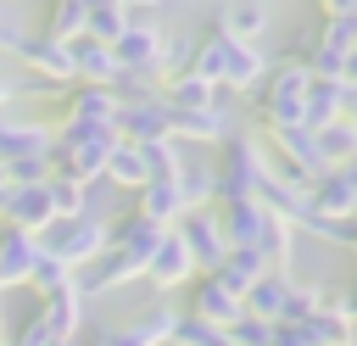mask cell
I'll list each match as a JSON object with an SVG mask.
<instances>
[{
    "label": "cell",
    "mask_w": 357,
    "mask_h": 346,
    "mask_svg": "<svg viewBox=\"0 0 357 346\" xmlns=\"http://www.w3.org/2000/svg\"><path fill=\"white\" fill-rule=\"evenodd\" d=\"M190 73L218 84V89H257L262 73H268V56L257 45H240L229 39L223 28H212L206 39H195V56H190Z\"/></svg>",
    "instance_id": "1"
},
{
    "label": "cell",
    "mask_w": 357,
    "mask_h": 346,
    "mask_svg": "<svg viewBox=\"0 0 357 346\" xmlns=\"http://www.w3.org/2000/svg\"><path fill=\"white\" fill-rule=\"evenodd\" d=\"M117 145L112 123H56L50 128V173H67L78 184H95L106 173V156Z\"/></svg>",
    "instance_id": "2"
},
{
    "label": "cell",
    "mask_w": 357,
    "mask_h": 346,
    "mask_svg": "<svg viewBox=\"0 0 357 346\" xmlns=\"http://www.w3.org/2000/svg\"><path fill=\"white\" fill-rule=\"evenodd\" d=\"M273 156L257 134H229L223 140V162L212 167V206L218 201H257L262 179H268Z\"/></svg>",
    "instance_id": "3"
},
{
    "label": "cell",
    "mask_w": 357,
    "mask_h": 346,
    "mask_svg": "<svg viewBox=\"0 0 357 346\" xmlns=\"http://www.w3.org/2000/svg\"><path fill=\"white\" fill-rule=\"evenodd\" d=\"M78 335H84V296L78 285H67V290L39 296V307L17 324L6 346H78Z\"/></svg>",
    "instance_id": "4"
},
{
    "label": "cell",
    "mask_w": 357,
    "mask_h": 346,
    "mask_svg": "<svg viewBox=\"0 0 357 346\" xmlns=\"http://www.w3.org/2000/svg\"><path fill=\"white\" fill-rule=\"evenodd\" d=\"M307 84H312V73L301 61H290V56L273 61L262 73V84H257V117H262V128H301Z\"/></svg>",
    "instance_id": "5"
},
{
    "label": "cell",
    "mask_w": 357,
    "mask_h": 346,
    "mask_svg": "<svg viewBox=\"0 0 357 346\" xmlns=\"http://www.w3.org/2000/svg\"><path fill=\"white\" fill-rule=\"evenodd\" d=\"M39 251H50V257L67 262V268H89V262L106 251V223L89 218V212H78V218H56V223L39 234Z\"/></svg>",
    "instance_id": "6"
},
{
    "label": "cell",
    "mask_w": 357,
    "mask_h": 346,
    "mask_svg": "<svg viewBox=\"0 0 357 346\" xmlns=\"http://www.w3.org/2000/svg\"><path fill=\"white\" fill-rule=\"evenodd\" d=\"M268 156H273L284 173H296L301 184H312V179L329 173V162H324L312 128H268Z\"/></svg>",
    "instance_id": "7"
},
{
    "label": "cell",
    "mask_w": 357,
    "mask_h": 346,
    "mask_svg": "<svg viewBox=\"0 0 357 346\" xmlns=\"http://www.w3.org/2000/svg\"><path fill=\"white\" fill-rule=\"evenodd\" d=\"M173 229H178L195 273H218V262L229 257V240H223V229H218V212H212V206H195V212H184Z\"/></svg>",
    "instance_id": "8"
},
{
    "label": "cell",
    "mask_w": 357,
    "mask_h": 346,
    "mask_svg": "<svg viewBox=\"0 0 357 346\" xmlns=\"http://www.w3.org/2000/svg\"><path fill=\"white\" fill-rule=\"evenodd\" d=\"M162 28L151 22H128L117 39H112V56H117V73H134V78H162Z\"/></svg>",
    "instance_id": "9"
},
{
    "label": "cell",
    "mask_w": 357,
    "mask_h": 346,
    "mask_svg": "<svg viewBox=\"0 0 357 346\" xmlns=\"http://www.w3.org/2000/svg\"><path fill=\"white\" fill-rule=\"evenodd\" d=\"M117 140H134V145H151V140H173V112L162 95H145V100H117Z\"/></svg>",
    "instance_id": "10"
},
{
    "label": "cell",
    "mask_w": 357,
    "mask_h": 346,
    "mask_svg": "<svg viewBox=\"0 0 357 346\" xmlns=\"http://www.w3.org/2000/svg\"><path fill=\"white\" fill-rule=\"evenodd\" d=\"M257 201H262L273 218H284L290 229H307V223H312V201H307V184H301L296 173H284L279 162L268 167V179H262V190H257Z\"/></svg>",
    "instance_id": "11"
},
{
    "label": "cell",
    "mask_w": 357,
    "mask_h": 346,
    "mask_svg": "<svg viewBox=\"0 0 357 346\" xmlns=\"http://www.w3.org/2000/svg\"><path fill=\"white\" fill-rule=\"evenodd\" d=\"M0 223L6 229H22V234H45L56 223V206H50V190L45 184H11L6 201H0Z\"/></svg>",
    "instance_id": "12"
},
{
    "label": "cell",
    "mask_w": 357,
    "mask_h": 346,
    "mask_svg": "<svg viewBox=\"0 0 357 346\" xmlns=\"http://www.w3.org/2000/svg\"><path fill=\"white\" fill-rule=\"evenodd\" d=\"M290 329H296L307 346H357V324L340 313V296H324V301H318L307 318H296Z\"/></svg>",
    "instance_id": "13"
},
{
    "label": "cell",
    "mask_w": 357,
    "mask_h": 346,
    "mask_svg": "<svg viewBox=\"0 0 357 346\" xmlns=\"http://www.w3.org/2000/svg\"><path fill=\"white\" fill-rule=\"evenodd\" d=\"M145 279H151V285H156L162 296L195 279V262H190V251H184V240H178V229H167V234L156 240V251H151V262H145Z\"/></svg>",
    "instance_id": "14"
},
{
    "label": "cell",
    "mask_w": 357,
    "mask_h": 346,
    "mask_svg": "<svg viewBox=\"0 0 357 346\" xmlns=\"http://www.w3.org/2000/svg\"><path fill=\"white\" fill-rule=\"evenodd\" d=\"M190 318H201V324H212V329H229L234 318H245V301H240L229 285H218L212 273H201V279H195V296H190Z\"/></svg>",
    "instance_id": "15"
},
{
    "label": "cell",
    "mask_w": 357,
    "mask_h": 346,
    "mask_svg": "<svg viewBox=\"0 0 357 346\" xmlns=\"http://www.w3.org/2000/svg\"><path fill=\"white\" fill-rule=\"evenodd\" d=\"M28 156H50V128H45V123H28V117L0 112V167L28 162Z\"/></svg>",
    "instance_id": "16"
},
{
    "label": "cell",
    "mask_w": 357,
    "mask_h": 346,
    "mask_svg": "<svg viewBox=\"0 0 357 346\" xmlns=\"http://www.w3.org/2000/svg\"><path fill=\"white\" fill-rule=\"evenodd\" d=\"M134 212H139L145 223H156V229H173L190 206H184L178 179H151V184H139V190H134Z\"/></svg>",
    "instance_id": "17"
},
{
    "label": "cell",
    "mask_w": 357,
    "mask_h": 346,
    "mask_svg": "<svg viewBox=\"0 0 357 346\" xmlns=\"http://www.w3.org/2000/svg\"><path fill=\"white\" fill-rule=\"evenodd\" d=\"M173 324H178V313H173L167 301H156V307H145L139 318H128L123 329H106V346H167Z\"/></svg>",
    "instance_id": "18"
},
{
    "label": "cell",
    "mask_w": 357,
    "mask_h": 346,
    "mask_svg": "<svg viewBox=\"0 0 357 346\" xmlns=\"http://www.w3.org/2000/svg\"><path fill=\"white\" fill-rule=\"evenodd\" d=\"M67 56H73V84H106V89L117 84V56H112V45L78 33V39H67Z\"/></svg>",
    "instance_id": "19"
},
{
    "label": "cell",
    "mask_w": 357,
    "mask_h": 346,
    "mask_svg": "<svg viewBox=\"0 0 357 346\" xmlns=\"http://www.w3.org/2000/svg\"><path fill=\"white\" fill-rule=\"evenodd\" d=\"M346 100H351V84L340 78H312L307 84V106H301V128H329L335 117H346Z\"/></svg>",
    "instance_id": "20"
},
{
    "label": "cell",
    "mask_w": 357,
    "mask_h": 346,
    "mask_svg": "<svg viewBox=\"0 0 357 346\" xmlns=\"http://www.w3.org/2000/svg\"><path fill=\"white\" fill-rule=\"evenodd\" d=\"M33 257H39V240L0 223V290H22L33 273Z\"/></svg>",
    "instance_id": "21"
},
{
    "label": "cell",
    "mask_w": 357,
    "mask_h": 346,
    "mask_svg": "<svg viewBox=\"0 0 357 346\" xmlns=\"http://www.w3.org/2000/svg\"><path fill=\"white\" fill-rule=\"evenodd\" d=\"M61 123H117V95L106 84H73L61 100Z\"/></svg>",
    "instance_id": "22"
},
{
    "label": "cell",
    "mask_w": 357,
    "mask_h": 346,
    "mask_svg": "<svg viewBox=\"0 0 357 346\" xmlns=\"http://www.w3.org/2000/svg\"><path fill=\"white\" fill-rule=\"evenodd\" d=\"M173 112V106H167ZM173 140H195V145H223L229 140V112L218 106H195V112H173Z\"/></svg>",
    "instance_id": "23"
},
{
    "label": "cell",
    "mask_w": 357,
    "mask_h": 346,
    "mask_svg": "<svg viewBox=\"0 0 357 346\" xmlns=\"http://www.w3.org/2000/svg\"><path fill=\"white\" fill-rule=\"evenodd\" d=\"M290 290H296V279L268 268V273H262V279H257V285H251L240 301H245V313H251V318H268V324H279V318H284V307H290Z\"/></svg>",
    "instance_id": "24"
},
{
    "label": "cell",
    "mask_w": 357,
    "mask_h": 346,
    "mask_svg": "<svg viewBox=\"0 0 357 346\" xmlns=\"http://www.w3.org/2000/svg\"><path fill=\"white\" fill-rule=\"evenodd\" d=\"M162 100H167L173 112H195V106H218V100H223V89H218V84H206V78H195V73H178V78H167V84H162Z\"/></svg>",
    "instance_id": "25"
},
{
    "label": "cell",
    "mask_w": 357,
    "mask_h": 346,
    "mask_svg": "<svg viewBox=\"0 0 357 346\" xmlns=\"http://www.w3.org/2000/svg\"><path fill=\"white\" fill-rule=\"evenodd\" d=\"M262 273H268V262H262L257 251H245V246H229V257L218 262V273H212V279H218V285H229L234 296H245V290H251Z\"/></svg>",
    "instance_id": "26"
},
{
    "label": "cell",
    "mask_w": 357,
    "mask_h": 346,
    "mask_svg": "<svg viewBox=\"0 0 357 346\" xmlns=\"http://www.w3.org/2000/svg\"><path fill=\"white\" fill-rule=\"evenodd\" d=\"M128 22H134V6H128V0H100V6H89V11H84V33H89V39H100V45H112Z\"/></svg>",
    "instance_id": "27"
},
{
    "label": "cell",
    "mask_w": 357,
    "mask_h": 346,
    "mask_svg": "<svg viewBox=\"0 0 357 346\" xmlns=\"http://www.w3.org/2000/svg\"><path fill=\"white\" fill-rule=\"evenodd\" d=\"M100 179H112L117 190H139V184H145V156H139V145H134V140H117Z\"/></svg>",
    "instance_id": "28"
},
{
    "label": "cell",
    "mask_w": 357,
    "mask_h": 346,
    "mask_svg": "<svg viewBox=\"0 0 357 346\" xmlns=\"http://www.w3.org/2000/svg\"><path fill=\"white\" fill-rule=\"evenodd\" d=\"M318 151H324V162H329V167L357 162V123H351V117H335L329 128H318Z\"/></svg>",
    "instance_id": "29"
},
{
    "label": "cell",
    "mask_w": 357,
    "mask_h": 346,
    "mask_svg": "<svg viewBox=\"0 0 357 346\" xmlns=\"http://www.w3.org/2000/svg\"><path fill=\"white\" fill-rule=\"evenodd\" d=\"M218 28H223L229 39H240V45H257V39L268 33V11H262V6H234V11L218 17Z\"/></svg>",
    "instance_id": "30"
},
{
    "label": "cell",
    "mask_w": 357,
    "mask_h": 346,
    "mask_svg": "<svg viewBox=\"0 0 357 346\" xmlns=\"http://www.w3.org/2000/svg\"><path fill=\"white\" fill-rule=\"evenodd\" d=\"M45 190H50L56 218H78V212H89V184L67 179V173H50V179H45Z\"/></svg>",
    "instance_id": "31"
},
{
    "label": "cell",
    "mask_w": 357,
    "mask_h": 346,
    "mask_svg": "<svg viewBox=\"0 0 357 346\" xmlns=\"http://www.w3.org/2000/svg\"><path fill=\"white\" fill-rule=\"evenodd\" d=\"M139 156H145V184H151V179H178V173H184L178 140H151V145H139Z\"/></svg>",
    "instance_id": "32"
},
{
    "label": "cell",
    "mask_w": 357,
    "mask_h": 346,
    "mask_svg": "<svg viewBox=\"0 0 357 346\" xmlns=\"http://www.w3.org/2000/svg\"><path fill=\"white\" fill-rule=\"evenodd\" d=\"M73 279H78V273H73L67 262H56L50 251H39V257H33V273H28V290H33V296H50V290H67Z\"/></svg>",
    "instance_id": "33"
},
{
    "label": "cell",
    "mask_w": 357,
    "mask_h": 346,
    "mask_svg": "<svg viewBox=\"0 0 357 346\" xmlns=\"http://www.w3.org/2000/svg\"><path fill=\"white\" fill-rule=\"evenodd\" d=\"M39 33H50V39H61V45L78 39V33H84V6H78V0H50V17H45Z\"/></svg>",
    "instance_id": "34"
},
{
    "label": "cell",
    "mask_w": 357,
    "mask_h": 346,
    "mask_svg": "<svg viewBox=\"0 0 357 346\" xmlns=\"http://www.w3.org/2000/svg\"><path fill=\"white\" fill-rule=\"evenodd\" d=\"M218 340H223V329H212V324H201L190 313H178V324L167 335V346H218Z\"/></svg>",
    "instance_id": "35"
},
{
    "label": "cell",
    "mask_w": 357,
    "mask_h": 346,
    "mask_svg": "<svg viewBox=\"0 0 357 346\" xmlns=\"http://www.w3.org/2000/svg\"><path fill=\"white\" fill-rule=\"evenodd\" d=\"M178 190H184V206H190V212H195V206H212V167H190V162H184Z\"/></svg>",
    "instance_id": "36"
},
{
    "label": "cell",
    "mask_w": 357,
    "mask_h": 346,
    "mask_svg": "<svg viewBox=\"0 0 357 346\" xmlns=\"http://www.w3.org/2000/svg\"><path fill=\"white\" fill-rule=\"evenodd\" d=\"M223 335H229L234 346H268V335H273V324H268V318H251V313H245V318H234V324H229Z\"/></svg>",
    "instance_id": "37"
},
{
    "label": "cell",
    "mask_w": 357,
    "mask_h": 346,
    "mask_svg": "<svg viewBox=\"0 0 357 346\" xmlns=\"http://www.w3.org/2000/svg\"><path fill=\"white\" fill-rule=\"evenodd\" d=\"M190 56H195V39H167L162 45V84L178 78V73H190Z\"/></svg>",
    "instance_id": "38"
},
{
    "label": "cell",
    "mask_w": 357,
    "mask_h": 346,
    "mask_svg": "<svg viewBox=\"0 0 357 346\" xmlns=\"http://www.w3.org/2000/svg\"><path fill=\"white\" fill-rule=\"evenodd\" d=\"M268 346H307V340H301V335H296L290 324H273V335H268Z\"/></svg>",
    "instance_id": "39"
},
{
    "label": "cell",
    "mask_w": 357,
    "mask_h": 346,
    "mask_svg": "<svg viewBox=\"0 0 357 346\" xmlns=\"http://www.w3.org/2000/svg\"><path fill=\"white\" fill-rule=\"evenodd\" d=\"M318 11H324V17H351L357 0H318Z\"/></svg>",
    "instance_id": "40"
},
{
    "label": "cell",
    "mask_w": 357,
    "mask_h": 346,
    "mask_svg": "<svg viewBox=\"0 0 357 346\" xmlns=\"http://www.w3.org/2000/svg\"><path fill=\"white\" fill-rule=\"evenodd\" d=\"M340 313H346V318H351V324H357V285H351V290H346V296H340Z\"/></svg>",
    "instance_id": "41"
},
{
    "label": "cell",
    "mask_w": 357,
    "mask_h": 346,
    "mask_svg": "<svg viewBox=\"0 0 357 346\" xmlns=\"http://www.w3.org/2000/svg\"><path fill=\"white\" fill-rule=\"evenodd\" d=\"M78 346H106V329H89V335H78Z\"/></svg>",
    "instance_id": "42"
},
{
    "label": "cell",
    "mask_w": 357,
    "mask_h": 346,
    "mask_svg": "<svg viewBox=\"0 0 357 346\" xmlns=\"http://www.w3.org/2000/svg\"><path fill=\"white\" fill-rule=\"evenodd\" d=\"M346 84H357V50L346 56Z\"/></svg>",
    "instance_id": "43"
},
{
    "label": "cell",
    "mask_w": 357,
    "mask_h": 346,
    "mask_svg": "<svg viewBox=\"0 0 357 346\" xmlns=\"http://www.w3.org/2000/svg\"><path fill=\"white\" fill-rule=\"evenodd\" d=\"M346 117L357 123V84H351V100H346Z\"/></svg>",
    "instance_id": "44"
},
{
    "label": "cell",
    "mask_w": 357,
    "mask_h": 346,
    "mask_svg": "<svg viewBox=\"0 0 357 346\" xmlns=\"http://www.w3.org/2000/svg\"><path fill=\"white\" fill-rule=\"evenodd\" d=\"M11 95H17V89H11V84H0V112H6V100H11Z\"/></svg>",
    "instance_id": "45"
},
{
    "label": "cell",
    "mask_w": 357,
    "mask_h": 346,
    "mask_svg": "<svg viewBox=\"0 0 357 346\" xmlns=\"http://www.w3.org/2000/svg\"><path fill=\"white\" fill-rule=\"evenodd\" d=\"M6 190H11V179H6V167H0V201H6Z\"/></svg>",
    "instance_id": "46"
},
{
    "label": "cell",
    "mask_w": 357,
    "mask_h": 346,
    "mask_svg": "<svg viewBox=\"0 0 357 346\" xmlns=\"http://www.w3.org/2000/svg\"><path fill=\"white\" fill-rule=\"evenodd\" d=\"M128 6H162V0H128Z\"/></svg>",
    "instance_id": "47"
},
{
    "label": "cell",
    "mask_w": 357,
    "mask_h": 346,
    "mask_svg": "<svg viewBox=\"0 0 357 346\" xmlns=\"http://www.w3.org/2000/svg\"><path fill=\"white\" fill-rule=\"evenodd\" d=\"M346 251H351V257H357V234H351V246H346Z\"/></svg>",
    "instance_id": "48"
},
{
    "label": "cell",
    "mask_w": 357,
    "mask_h": 346,
    "mask_svg": "<svg viewBox=\"0 0 357 346\" xmlns=\"http://www.w3.org/2000/svg\"><path fill=\"white\" fill-rule=\"evenodd\" d=\"M351 229H357V201H351Z\"/></svg>",
    "instance_id": "49"
},
{
    "label": "cell",
    "mask_w": 357,
    "mask_h": 346,
    "mask_svg": "<svg viewBox=\"0 0 357 346\" xmlns=\"http://www.w3.org/2000/svg\"><path fill=\"white\" fill-rule=\"evenodd\" d=\"M78 6H84V11H89V6H100V0H78Z\"/></svg>",
    "instance_id": "50"
},
{
    "label": "cell",
    "mask_w": 357,
    "mask_h": 346,
    "mask_svg": "<svg viewBox=\"0 0 357 346\" xmlns=\"http://www.w3.org/2000/svg\"><path fill=\"white\" fill-rule=\"evenodd\" d=\"M218 346H234V340H229V335H223V340H218Z\"/></svg>",
    "instance_id": "51"
},
{
    "label": "cell",
    "mask_w": 357,
    "mask_h": 346,
    "mask_svg": "<svg viewBox=\"0 0 357 346\" xmlns=\"http://www.w3.org/2000/svg\"><path fill=\"white\" fill-rule=\"evenodd\" d=\"M0 28H6V17H0Z\"/></svg>",
    "instance_id": "52"
},
{
    "label": "cell",
    "mask_w": 357,
    "mask_h": 346,
    "mask_svg": "<svg viewBox=\"0 0 357 346\" xmlns=\"http://www.w3.org/2000/svg\"><path fill=\"white\" fill-rule=\"evenodd\" d=\"M0 346H6V335H0Z\"/></svg>",
    "instance_id": "53"
}]
</instances>
